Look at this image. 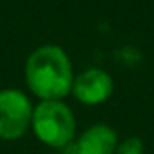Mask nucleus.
<instances>
[{"label":"nucleus","instance_id":"7ed1b4c3","mask_svg":"<svg viewBox=\"0 0 154 154\" xmlns=\"http://www.w3.org/2000/svg\"><path fill=\"white\" fill-rule=\"evenodd\" d=\"M33 105L18 89L0 91V138L13 141L22 138L31 127Z\"/></svg>","mask_w":154,"mask_h":154},{"label":"nucleus","instance_id":"f257e3e1","mask_svg":"<svg viewBox=\"0 0 154 154\" xmlns=\"http://www.w3.org/2000/svg\"><path fill=\"white\" fill-rule=\"evenodd\" d=\"M72 65L58 45H40L26 62V84L40 100H62L72 91Z\"/></svg>","mask_w":154,"mask_h":154},{"label":"nucleus","instance_id":"20e7f679","mask_svg":"<svg viewBox=\"0 0 154 154\" xmlns=\"http://www.w3.org/2000/svg\"><path fill=\"white\" fill-rule=\"evenodd\" d=\"M114 82L111 74L102 69H87L80 72L72 82V94L74 98L85 105H98L109 100L112 94Z\"/></svg>","mask_w":154,"mask_h":154},{"label":"nucleus","instance_id":"f03ea898","mask_svg":"<svg viewBox=\"0 0 154 154\" xmlns=\"http://www.w3.org/2000/svg\"><path fill=\"white\" fill-rule=\"evenodd\" d=\"M31 129L42 143L62 150L74 141L76 120L71 107L62 100H42L33 109Z\"/></svg>","mask_w":154,"mask_h":154},{"label":"nucleus","instance_id":"39448f33","mask_svg":"<svg viewBox=\"0 0 154 154\" xmlns=\"http://www.w3.org/2000/svg\"><path fill=\"white\" fill-rule=\"evenodd\" d=\"M116 131L105 123H96L85 129L80 138L62 149V154H116Z\"/></svg>","mask_w":154,"mask_h":154},{"label":"nucleus","instance_id":"423d86ee","mask_svg":"<svg viewBox=\"0 0 154 154\" xmlns=\"http://www.w3.org/2000/svg\"><path fill=\"white\" fill-rule=\"evenodd\" d=\"M143 152H145V145L138 136L125 138L116 147V154H143Z\"/></svg>","mask_w":154,"mask_h":154}]
</instances>
